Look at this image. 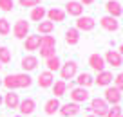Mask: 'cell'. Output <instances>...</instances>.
I'll return each mask as SVG.
<instances>
[{
    "instance_id": "83f0119b",
    "label": "cell",
    "mask_w": 123,
    "mask_h": 117,
    "mask_svg": "<svg viewBox=\"0 0 123 117\" xmlns=\"http://www.w3.org/2000/svg\"><path fill=\"white\" fill-rule=\"evenodd\" d=\"M38 34H51L54 31V23L53 22H49V20H43V22H40L38 23Z\"/></svg>"
},
{
    "instance_id": "52a82bcc",
    "label": "cell",
    "mask_w": 123,
    "mask_h": 117,
    "mask_svg": "<svg viewBox=\"0 0 123 117\" xmlns=\"http://www.w3.org/2000/svg\"><path fill=\"white\" fill-rule=\"evenodd\" d=\"M103 101L107 103L109 106L119 105V101H121V92L116 90L114 87H107V88H105V97H103Z\"/></svg>"
},
{
    "instance_id": "30bf717a",
    "label": "cell",
    "mask_w": 123,
    "mask_h": 117,
    "mask_svg": "<svg viewBox=\"0 0 123 117\" xmlns=\"http://www.w3.org/2000/svg\"><path fill=\"white\" fill-rule=\"evenodd\" d=\"M103 60H105V65H111V67H121L123 65V58L119 56L118 50H107Z\"/></svg>"
},
{
    "instance_id": "5bb4252c",
    "label": "cell",
    "mask_w": 123,
    "mask_h": 117,
    "mask_svg": "<svg viewBox=\"0 0 123 117\" xmlns=\"http://www.w3.org/2000/svg\"><path fill=\"white\" fill-rule=\"evenodd\" d=\"M89 65H91V68H94L96 72H103L105 70V60H103V56L98 54V52H94V54L89 56Z\"/></svg>"
},
{
    "instance_id": "cb8c5ba5",
    "label": "cell",
    "mask_w": 123,
    "mask_h": 117,
    "mask_svg": "<svg viewBox=\"0 0 123 117\" xmlns=\"http://www.w3.org/2000/svg\"><path fill=\"white\" fill-rule=\"evenodd\" d=\"M58 110H60V101H58L56 97H51L49 101L45 103V106H43V112H45L47 115H54Z\"/></svg>"
},
{
    "instance_id": "277c9868",
    "label": "cell",
    "mask_w": 123,
    "mask_h": 117,
    "mask_svg": "<svg viewBox=\"0 0 123 117\" xmlns=\"http://www.w3.org/2000/svg\"><path fill=\"white\" fill-rule=\"evenodd\" d=\"M91 112L94 117H105L109 112V105L101 97H94L91 99Z\"/></svg>"
},
{
    "instance_id": "9c48e42d",
    "label": "cell",
    "mask_w": 123,
    "mask_h": 117,
    "mask_svg": "<svg viewBox=\"0 0 123 117\" xmlns=\"http://www.w3.org/2000/svg\"><path fill=\"white\" fill-rule=\"evenodd\" d=\"M80 105H76V103H65V105H60V110L58 112L62 113L63 117H76L78 113H80Z\"/></svg>"
},
{
    "instance_id": "44dd1931",
    "label": "cell",
    "mask_w": 123,
    "mask_h": 117,
    "mask_svg": "<svg viewBox=\"0 0 123 117\" xmlns=\"http://www.w3.org/2000/svg\"><path fill=\"white\" fill-rule=\"evenodd\" d=\"M4 105L7 106V108H11V110L18 108V105H20L18 94H15V92H7V94L4 95Z\"/></svg>"
},
{
    "instance_id": "5b68a950",
    "label": "cell",
    "mask_w": 123,
    "mask_h": 117,
    "mask_svg": "<svg viewBox=\"0 0 123 117\" xmlns=\"http://www.w3.org/2000/svg\"><path fill=\"white\" fill-rule=\"evenodd\" d=\"M29 22H25V20H16L15 25H13V34H15V38H18V40H24V38L29 36Z\"/></svg>"
},
{
    "instance_id": "e575fe53",
    "label": "cell",
    "mask_w": 123,
    "mask_h": 117,
    "mask_svg": "<svg viewBox=\"0 0 123 117\" xmlns=\"http://www.w3.org/2000/svg\"><path fill=\"white\" fill-rule=\"evenodd\" d=\"M81 2V6H91V4H94V0H80Z\"/></svg>"
},
{
    "instance_id": "4dcf8cb0",
    "label": "cell",
    "mask_w": 123,
    "mask_h": 117,
    "mask_svg": "<svg viewBox=\"0 0 123 117\" xmlns=\"http://www.w3.org/2000/svg\"><path fill=\"white\" fill-rule=\"evenodd\" d=\"M121 113H123L121 106L114 105V106H109V112H107V115H105V117H121Z\"/></svg>"
},
{
    "instance_id": "4fadbf2b",
    "label": "cell",
    "mask_w": 123,
    "mask_h": 117,
    "mask_svg": "<svg viewBox=\"0 0 123 117\" xmlns=\"http://www.w3.org/2000/svg\"><path fill=\"white\" fill-rule=\"evenodd\" d=\"M36 83H38L40 88H49V87H53V83H54V74H53V72H49V70L40 72V76L36 78Z\"/></svg>"
},
{
    "instance_id": "ab89813d",
    "label": "cell",
    "mask_w": 123,
    "mask_h": 117,
    "mask_svg": "<svg viewBox=\"0 0 123 117\" xmlns=\"http://www.w3.org/2000/svg\"><path fill=\"white\" fill-rule=\"evenodd\" d=\"M0 68H2V63H0Z\"/></svg>"
},
{
    "instance_id": "1f68e13d",
    "label": "cell",
    "mask_w": 123,
    "mask_h": 117,
    "mask_svg": "<svg viewBox=\"0 0 123 117\" xmlns=\"http://www.w3.org/2000/svg\"><path fill=\"white\" fill-rule=\"evenodd\" d=\"M13 7H15V2L13 0H0V9L6 13H11Z\"/></svg>"
},
{
    "instance_id": "8992f818",
    "label": "cell",
    "mask_w": 123,
    "mask_h": 117,
    "mask_svg": "<svg viewBox=\"0 0 123 117\" xmlns=\"http://www.w3.org/2000/svg\"><path fill=\"white\" fill-rule=\"evenodd\" d=\"M91 99V94H89L87 88H81V87H74L73 90H71V101L76 103V105H80V103H85Z\"/></svg>"
},
{
    "instance_id": "f546056e",
    "label": "cell",
    "mask_w": 123,
    "mask_h": 117,
    "mask_svg": "<svg viewBox=\"0 0 123 117\" xmlns=\"http://www.w3.org/2000/svg\"><path fill=\"white\" fill-rule=\"evenodd\" d=\"M11 33V23L6 18H0V36H7Z\"/></svg>"
},
{
    "instance_id": "4316f807",
    "label": "cell",
    "mask_w": 123,
    "mask_h": 117,
    "mask_svg": "<svg viewBox=\"0 0 123 117\" xmlns=\"http://www.w3.org/2000/svg\"><path fill=\"white\" fill-rule=\"evenodd\" d=\"M65 92H67V83H65V81H54V83H53V94H54V97H62V95H63V94H65Z\"/></svg>"
},
{
    "instance_id": "d6986e66",
    "label": "cell",
    "mask_w": 123,
    "mask_h": 117,
    "mask_svg": "<svg viewBox=\"0 0 123 117\" xmlns=\"http://www.w3.org/2000/svg\"><path fill=\"white\" fill-rule=\"evenodd\" d=\"M76 85L81 88H89L91 85H94V78L89 72H81V74L76 76Z\"/></svg>"
},
{
    "instance_id": "8d00e7d4",
    "label": "cell",
    "mask_w": 123,
    "mask_h": 117,
    "mask_svg": "<svg viewBox=\"0 0 123 117\" xmlns=\"http://www.w3.org/2000/svg\"><path fill=\"white\" fill-rule=\"evenodd\" d=\"M0 105H4V97H2V94H0Z\"/></svg>"
},
{
    "instance_id": "7402d4cb",
    "label": "cell",
    "mask_w": 123,
    "mask_h": 117,
    "mask_svg": "<svg viewBox=\"0 0 123 117\" xmlns=\"http://www.w3.org/2000/svg\"><path fill=\"white\" fill-rule=\"evenodd\" d=\"M47 18H49V22H63L65 20V11H62V9H58V7H53V9H49L47 11Z\"/></svg>"
},
{
    "instance_id": "2e32d148",
    "label": "cell",
    "mask_w": 123,
    "mask_h": 117,
    "mask_svg": "<svg viewBox=\"0 0 123 117\" xmlns=\"http://www.w3.org/2000/svg\"><path fill=\"white\" fill-rule=\"evenodd\" d=\"M35 108H36V103H35V99H31V97L22 99L20 105H18V110H20L22 115H31V113L35 112Z\"/></svg>"
},
{
    "instance_id": "60d3db41",
    "label": "cell",
    "mask_w": 123,
    "mask_h": 117,
    "mask_svg": "<svg viewBox=\"0 0 123 117\" xmlns=\"http://www.w3.org/2000/svg\"><path fill=\"white\" fill-rule=\"evenodd\" d=\"M121 117H123V113H121Z\"/></svg>"
},
{
    "instance_id": "9a60e30c",
    "label": "cell",
    "mask_w": 123,
    "mask_h": 117,
    "mask_svg": "<svg viewBox=\"0 0 123 117\" xmlns=\"http://www.w3.org/2000/svg\"><path fill=\"white\" fill-rule=\"evenodd\" d=\"M105 9H107V15L112 16V18H119V16H121V13H123L121 4H119V2H116V0H107Z\"/></svg>"
},
{
    "instance_id": "8fae6325",
    "label": "cell",
    "mask_w": 123,
    "mask_h": 117,
    "mask_svg": "<svg viewBox=\"0 0 123 117\" xmlns=\"http://www.w3.org/2000/svg\"><path fill=\"white\" fill-rule=\"evenodd\" d=\"M100 25H101V29H105V31H109V33H116V31L119 29V22H118V18H112V16H103V18H100Z\"/></svg>"
},
{
    "instance_id": "d4e9b609",
    "label": "cell",
    "mask_w": 123,
    "mask_h": 117,
    "mask_svg": "<svg viewBox=\"0 0 123 117\" xmlns=\"http://www.w3.org/2000/svg\"><path fill=\"white\" fill-rule=\"evenodd\" d=\"M45 15H47V9L45 7H42V6H36V7H33V11H31V20H33V22H43V18H45Z\"/></svg>"
},
{
    "instance_id": "74e56055",
    "label": "cell",
    "mask_w": 123,
    "mask_h": 117,
    "mask_svg": "<svg viewBox=\"0 0 123 117\" xmlns=\"http://www.w3.org/2000/svg\"><path fill=\"white\" fill-rule=\"evenodd\" d=\"M0 87H2V78H0Z\"/></svg>"
},
{
    "instance_id": "7a4b0ae2",
    "label": "cell",
    "mask_w": 123,
    "mask_h": 117,
    "mask_svg": "<svg viewBox=\"0 0 123 117\" xmlns=\"http://www.w3.org/2000/svg\"><path fill=\"white\" fill-rule=\"evenodd\" d=\"M40 56L42 58H51L54 56V49H56V40H54V36H49V34H45V36H42V42H40Z\"/></svg>"
},
{
    "instance_id": "d590c367",
    "label": "cell",
    "mask_w": 123,
    "mask_h": 117,
    "mask_svg": "<svg viewBox=\"0 0 123 117\" xmlns=\"http://www.w3.org/2000/svg\"><path fill=\"white\" fill-rule=\"evenodd\" d=\"M118 52H119V56L123 58V43H121V45H119V50H118Z\"/></svg>"
},
{
    "instance_id": "7c38bea8",
    "label": "cell",
    "mask_w": 123,
    "mask_h": 117,
    "mask_svg": "<svg viewBox=\"0 0 123 117\" xmlns=\"http://www.w3.org/2000/svg\"><path fill=\"white\" fill-rule=\"evenodd\" d=\"M94 25H96V22H94L92 16H80V18L76 20V29L78 31H83V33L92 31V29H94Z\"/></svg>"
},
{
    "instance_id": "f1b7e54d",
    "label": "cell",
    "mask_w": 123,
    "mask_h": 117,
    "mask_svg": "<svg viewBox=\"0 0 123 117\" xmlns=\"http://www.w3.org/2000/svg\"><path fill=\"white\" fill-rule=\"evenodd\" d=\"M11 50L7 49V47H4V45H0V63H11Z\"/></svg>"
},
{
    "instance_id": "ac0fdd59",
    "label": "cell",
    "mask_w": 123,
    "mask_h": 117,
    "mask_svg": "<svg viewBox=\"0 0 123 117\" xmlns=\"http://www.w3.org/2000/svg\"><path fill=\"white\" fill-rule=\"evenodd\" d=\"M112 79H114L112 72H109V70H103V72H98L96 79H94V83H96L98 87H109V85L112 83Z\"/></svg>"
},
{
    "instance_id": "f35d334b",
    "label": "cell",
    "mask_w": 123,
    "mask_h": 117,
    "mask_svg": "<svg viewBox=\"0 0 123 117\" xmlns=\"http://www.w3.org/2000/svg\"><path fill=\"white\" fill-rule=\"evenodd\" d=\"M87 117H94V115H87Z\"/></svg>"
},
{
    "instance_id": "836d02e7",
    "label": "cell",
    "mask_w": 123,
    "mask_h": 117,
    "mask_svg": "<svg viewBox=\"0 0 123 117\" xmlns=\"http://www.w3.org/2000/svg\"><path fill=\"white\" fill-rule=\"evenodd\" d=\"M40 2L42 0H18V4L22 7H36V6H40Z\"/></svg>"
},
{
    "instance_id": "e0dca14e",
    "label": "cell",
    "mask_w": 123,
    "mask_h": 117,
    "mask_svg": "<svg viewBox=\"0 0 123 117\" xmlns=\"http://www.w3.org/2000/svg\"><path fill=\"white\" fill-rule=\"evenodd\" d=\"M40 42H42V36L40 34H29L24 42V49L25 50H38Z\"/></svg>"
},
{
    "instance_id": "603a6c76",
    "label": "cell",
    "mask_w": 123,
    "mask_h": 117,
    "mask_svg": "<svg viewBox=\"0 0 123 117\" xmlns=\"http://www.w3.org/2000/svg\"><path fill=\"white\" fill-rule=\"evenodd\" d=\"M65 42H67V45H76L80 42V31L76 27H71V29L65 31Z\"/></svg>"
},
{
    "instance_id": "ba28073f",
    "label": "cell",
    "mask_w": 123,
    "mask_h": 117,
    "mask_svg": "<svg viewBox=\"0 0 123 117\" xmlns=\"http://www.w3.org/2000/svg\"><path fill=\"white\" fill-rule=\"evenodd\" d=\"M65 15L76 16V18L83 16V6H81V2H76V0L67 2V4H65Z\"/></svg>"
},
{
    "instance_id": "6da1fadb",
    "label": "cell",
    "mask_w": 123,
    "mask_h": 117,
    "mask_svg": "<svg viewBox=\"0 0 123 117\" xmlns=\"http://www.w3.org/2000/svg\"><path fill=\"white\" fill-rule=\"evenodd\" d=\"M2 85L7 88L9 92H15L16 88H29L33 85V78L29 74H9L2 79Z\"/></svg>"
},
{
    "instance_id": "484cf974",
    "label": "cell",
    "mask_w": 123,
    "mask_h": 117,
    "mask_svg": "<svg viewBox=\"0 0 123 117\" xmlns=\"http://www.w3.org/2000/svg\"><path fill=\"white\" fill-rule=\"evenodd\" d=\"M45 67H47V70L49 72H56V70H60V67H62V63H60V58L54 54V56H51V58H47L45 60Z\"/></svg>"
},
{
    "instance_id": "d6a6232c",
    "label": "cell",
    "mask_w": 123,
    "mask_h": 117,
    "mask_svg": "<svg viewBox=\"0 0 123 117\" xmlns=\"http://www.w3.org/2000/svg\"><path fill=\"white\" fill-rule=\"evenodd\" d=\"M114 88L119 92H123V72H119L118 76H114Z\"/></svg>"
},
{
    "instance_id": "3957f363",
    "label": "cell",
    "mask_w": 123,
    "mask_h": 117,
    "mask_svg": "<svg viewBox=\"0 0 123 117\" xmlns=\"http://www.w3.org/2000/svg\"><path fill=\"white\" fill-rule=\"evenodd\" d=\"M60 78H62V81H65V79H73L74 76H78V63L76 61H67V63H63L60 67Z\"/></svg>"
},
{
    "instance_id": "ffe728a7",
    "label": "cell",
    "mask_w": 123,
    "mask_h": 117,
    "mask_svg": "<svg viewBox=\"0 0 123 117\" xmlns=\"http://www.w3.org/2000/svg\"><path fill=\"white\" fill-rule=\"evenodd\" d=\"M20 67H22L25 72L35 70V68L38 67V58H36V56H24V58H22V63H20Z\"/></svg>"
}]
</instances>
